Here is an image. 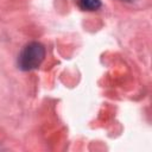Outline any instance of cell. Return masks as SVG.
<instances>
[{"label":"cell","instance_id":"7a4b0ae2","mask_svg":"<svg viewBox=\"0 0 152 152\" xmlns=\"http://www.w3.org/2000/svg\"><path fill=\"white\" fill-rule=\"evenodd\" d=\"M80 5L83 10L95 11L101 6V1L100 0H80Z\"/></svg>","mask_w":152,"mask_h":152},{"label":"cell","instance_id":"6da1fadb","mask_svg":"<svg viewBox=\"0 0 152 152\" xmlns=\"http://www.w3.org/2000/svg\"><path fill=\"white\" fill-rule=\"evenodd\" d=\"M45 57V49L38 42L28 43L21 50L18 57V65L21 70L28 71L37 69Z\"/></svg>","mask_w":152,"mask_h":152}]
</instances>
